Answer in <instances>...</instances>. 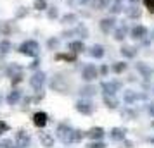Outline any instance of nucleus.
<instances>
[{
	"label": "nucleus",
	"instance_id": "obj_39",
	"mask_svg": "<svg viewBox=\"0 0 154 148\" xmlns=\"http://www.w3.org/2000/svg\"><path fill=\"white\" fill-rule=\"evenodd\" d=\"M85 148H106V143L102 140H99V141H90L88 145Z\"/></svg>",
	"mask_w": 154,
	"mask_h": 148
},
{
	"label": "nucleus",
	"instance_id": "obj_34",
	"mask_svg": "<svg viewBox=\"0 0 154 148\" xmlns=\"http://www.w3.org/2000/svg\"><path fill=\"white\" fill-rule=\"evenodd\" d=\"M121 117L132 120V119H135V117H137V112H135V110H132L130 107H126V109H123V110H121Z\"/></svg>",
	"mask_w": 154,
	"mask_h": 148
},
{
	"label": "nucleus",
	"instance_id": "obj_49",
	"mask_svg": "<svg viewBox=\"0 0 154 148\" xmlns=\"http://www.w3.org/2000/svg\"><path fill=\"white\" fill-rule=\"evenodd\" d=\"M123 145H125L126 148H130V147H133V143H132V141H128V140H125V141H123Z\"/></svg>",
	"mask_w": 154,
	"mask_h": 148
},
{
	"label": "nucleus",
	"instance_id": "obj_45",
	"mask_svg": "<svg viewBox=\"0 0 154 148\" xmlns=\"http://www.w3.org/2000/svg\"><path fill=\"white\" fill-rule=\"evenodd\" d=\"M88 2H92V0H69L71 5H75V4H78V5H85V4H88Z\"/></svg>",
	"mask_w": 154,
	"mask_h": 148
},
{
	"label": "nucleus",
	"instance_id": "obj_31",
	"mask_svg": "<svg viewBox=\"0 0 154 148\" xmlns=\"http://www.w3.org/2000/svg\"><path fill=\"white\" fill-rule=\"evenodd\" d=\"M78 54L68 52V54H56V60H64V62H76Z\"/></svg>",
	"mask_w": 154,
	"mask_h": 148
},
{
	"label": "nucleus",
	"instance_id": "obj_44",
	"mask_svg": "<svg viewBox=\"0 0 154 148\" xmlns=\"http://www.w3.org/2000/svg\"><path fill=\"white\" fill-rule=\"evenodd\" d=\"M28 67H29V69H33V71H38V67H40V59H38V57L33 59V62L29 64Z\"/></svg>",
	"mask_w": 154,
	"mask_h": 148
},
{
	"label": "nucleus",
	"instance_id": "obj_21",
	"mask_svg": "<svg viewBox=\"0 0 154 148\" xmlns=\"http://www.w3.org/2000/svg\"><path fill=\"white\" fill-rule=\"evenodd\" d=\"M68 50L73 52V54H83L87 50V47H85L83 40H73V42L68 43Z\"/></svg>",
	"mask_w": 154,
	"mask_h": 148
},
{
	"label": "nucleus",
	"instance_id": "obj_25",
	"mask_svg": "<svg viewBox=\"0 0 154 148\" xmlns=\"http://www.w3.org/2000/svg\"><path fill=\"white\" fill-rule=\"evenodd\" d=\"M14 29L16 28H14V22H12V21L0 22V35H2V36H11Z\"/></svg>",
	"mask_w": 154,
	"mask_h": 148
},
{
	"label": "nucleus",
	"instance_id": "obj_14",
	"mask_svg": "<svg viewBox=\"0 0 154 148\" xmlns=\"http://www.w3.org/2000/svg\"><path fill=\"white\" fill-rule=\"evenodd\" d=\"M128 33H130V28H128L126 22H123V24L116 26V29L112 31V38H114L116 42H123L126 36H128Z\"/></svg>",
	"mask_w": 154,
	"mask_h": 148
},
{
	"label": "nucleus",
	"instance_id": "obj_42",
	"mask_svg": "<svg viewBox=\"0 0 154 148\" xmlns=\"http://www.w3.org/2000/svg\"><path fill=\"white\" fill-rule=\"evenodd\" d=\"M144 2V5H146V9L151 12V14H154V0H142Z\"/></svg>",
	"mask_w": 154,
	"mask_h": 148
},
{
	"label": "nucleus",
	"instance_id": "obj_5",
	"mask_svg": "<svg viewBox=\"0 0 154 148\" xmlns=\"http://www.w3.org/2000/svg\"><path fill=\"white\" fill-rule=\"evenodd\" d=\"M45 81H47V74L43 71H35L29 78V86L35 90V91H42L43 86H45Z\"/></svg>",
	"mask_w": 154,
	"mask_h": 148
},
{
	"label": "nucleus",
	"instance_id": "obj_37",
	"mask_svg": "<svg viewBox=\"0 0 154 148\" xmlns=\"http://www.w3.org/2000/svg\"><path fill=\"white\" fill-rule=\"evenodd\" d=\"M47 17H49L50 21H54V19H57V17H61V16H59V9L54 7V5L49 7L47 9Z\"/></svg>",
	"mask_w": 154,
	"mask_h": 148
},
{
	"label": "nucleus",
	"instance_id": "obj_32",
	"mask_svg": "<svg viewBox=\"0 0 154 148\" xmlns=\"http://www.w3.org/2000/svg\"><path fill=\"white\" fill-rule=\"evenodd\" d=\"M126 69H128V64H126L125 60H118V62H114L111 65V71L114 74H123Z\"/></svg>",
	"mask_w": 154,
	"mask_h": 148
},
{
	"label": "nucleus",
	"instance_id": "obj_6",
	"mask_svg": "<svg viewBox=\"0 0 154 148\" xmlns=\"http://www.w3.org/2000/svg\"><path fill=\"white\" fill-rule=\"evenodd\" d=\"M100 74H99V69L95 67V64H85L82 67V79L85 83H92L95 81Z\"/></svg>",
	"mask_w": 154,
	"mask_h": 148
},
{
	"label": "nucleus",
	"instance_id": "obj_9",
	"mask_svg": "<svg viewBox=\"0 0 154 148\" xmlns=\"http://www.w3.org/2000/svg\"><path fill=\"white\" fill-rule=\"evenodd\" d=\"M14 141L19 148H28L29 143H31V136L28 134L26 129H17L14 134Z\"/></svg>",
	"mask_w": 154,
	"mask_h": 148
},
{
	"label": "nucleus",
	"instance_id": "obj_2",
	"mask_svg": "<svg viewBox=\"0 0 154 148\" xmlns=\"http://www.w3.org/2000/svg\"><path fill=\"white\" fill-rule=\"evenodd\" d=\"M49 86H50L52 91L61 93V95H68V93H71V83L68 81L66 74H63V72H56V74L50 78Z\"/></svg>",
	"mask_w": 154,
	"mask_h": 148
},
{
	"label": "nucleus",
	"instance_id": "obj_35",
	"mask_svg": "<svg viewBox=\"0 0 154 148\" xmlns=\"http://www.w3.org/2000/svg\"><path fill=\"white\" fill-rule=\"evenodd\" d=\"M33 9L35 10H47L49 4H47V0H35L33 2Z\"/></svg>",
	"mask_w": 154,
	"mask_h": 148
},
{
	"label": "nucleus",
	"instance_id": "obj_48",
	"mask_svg": "<svg viewBox=\"0 0 154 148\" xmlns=\"http://www.w3.org/2000/svg\"><path fill=\"white\" fill-rule=\"evenodd\" d=\"M147 112L151 117H154V103H147Z\"/></svg>",
	"mask_w": 154,
	"mask_h": 148
},
{
	"label": "nucleus",
	"instance_id": "obj_17",
	"mask_svg": "<svg viewBox=\"0 0 154 148\" xmlns=\"http://www.w3.org/2000/svg\"><path fill=\"white\" fill-rule=\"evenodd\" d=\"M119 54L125 57V59H135L137 54H139V48H137V47H133V45H121Z\"/></svg>",
	"mask_w": 154,
	"mask_h": 148
},
{
	"label": "nucleus",
	"instance_id": "obj_47",
	"mask_svg": "<svg viewBox=\"0 0 154 148\" xmlns=\"http://www.w3.org/2000/svg\"><path fill=\"white\" fill-rule=\"evenodd\" d=\"M0 129H2L4 133H5V131H9V129H11V126H9L5 120H0Z\"/></svg>",
	"mask_w": 154,
	"mask_h": 148
},
{
	"label": "nucleus",
	"instance_id": "obj_57",
	"mask_svg": "<svg viewBox=\"0 0 154 148\" xmlns=\"http://www.w3.org/2000/svg\"><path fill=\"white\" fill-rule=\"evenodd\" d=\"M152 35H154V31H152Z\"/></svg>",
	"mask_w": 154,
	"mask_h": 148
},
{
	"label": "nucleus",
	"instance_id": "obj_20",
	"mask_svg": "<svg viewBox=\"0 0 154 148\" xmlns=\"http://www.w3.org/2000/svg\"><path fill=\"white\" fill-rule=\"evenodd\" d=\"M109 138L112 141H125L126 140V129L123 127H112L109 131Z\"/></svg>",
	"mask_w": 154,
	"mask_h": 148
},
{
	"label": "nucleus",
	"instance_id": "obj_38",
	"mask_svg": "<svg viewBox=\"0 0 154 148\" xmlns=\"http://www.w3.org/2000/svg\"><path fill=\"white\" fill-rule=\"evenodd\" d=\"M0 148H19L12 140H0Z\"/></svg>",
	"mask_w": 154,
	"mask_h": 148
},
{
	"label": "nucleus",
	"instance_id": "obj_7",
	"mask_svg": "<svg viewBox=\"0 0 154 148\" xmlns=\"http://www.w3.org/2000/svg\"><path fill=\"white\" fill-rule=\"evenodd\" d=\"M123 88V83L118 79H109V81H102L100 83V90L104 95H116Z\"/></svg>",
	"mask_w": 154,
	"mask_h": 148
},
{
	"label": "nucleus",
	"instance_id": "obj_15",
	"mask_svg": "<svg viewBox=\"0 0 154 148\" xmlns=\"http://www.w3.org/2000/svg\"><path fill=\"white\" fill-rule=\"evenodd\" d=\"M47 122H49V115H47V112L38 110V112L33 114V124H35L38 129H43V127L47 126Z\"/></svg>",
	"mask_w": 154,
	"mask_h": 148
},
{
	"label": "nucleus",
	"instance_id": "obj_4",
	"mask_svg": "<svg viewBox=\"0 0 154 148\" xmlns=\"http://www.w3.org/2000/svg\"><path fill=\"white\" fill-rule=\"evenodd\" d=\"M75 109H76V112H80L82 115H92L94 110H95V103L92 102L90 98H80L76 100V103H75Z\"/></svg>",
	"mask_w": 154,
	"mask_h": 148
},
{
	"label": "nucleus",
	"instance_id": "obj_12",
	"mask_svg": "<svg viewBox=\"0 0 154 148\" xmlns=\"http://www.w3.org/2000/svg\"><path fill=\"white\" fill-rule=\"evenodd\" d=\"M135 69H137V72H139L140 76L144 78V81H151L154 76V71L151 69V65L146 62H137L135 64Z\"/></svg>",
	"mask_w": 154,
	"mask_h": 148
},
{
	"label": "nucleus",
	"instance_id": "obj_24",
	"mask_svg": "<svg viewBox=\"0 0 154 148\" xmlns=\"http://www.w3.org/2000/svg\"><path fill=\"white\" fill-rule=\"evenodd\" d=\"M75 36H80V40H85V38H88L90 33H88V28L85 26L83 22H78L76 26H75Z\"/></svg>",
	"mask_w": 154,
	"mask_h": 148
},
{
	"label": "nucleus",
	"instance_id": "obj_18",
	"mask_svg": "<svg viewBox=\"0 0 154 148\" xmlns=\"http://www.w3.org/2000/svg\"><path fill=\"white\" fill-rule=\"evenodd\" d=\"M104 136H106V131L102 129V127H99V126L90 127V129L87 131V138H90L92 141H99V140H102Z\"/></svg>",
	"mask_w": 154,
	"mask_h": 148
},
{
	"label": "nucleus",
	"instance_id": "obj_16",
	"mask_svg": "<svg viewBox=\"0 0 154 148\" xmlns=\"http://www.w3.org/2000/svg\"><path fill=\"white\" fill-rule=\"evenodd\" d=\"M123 12H125V16L128 17V19H140V17H142V9L139 7V4H137V5L132 4V5L126 7Z\"/></svg>",
	"mask_w": 154,
	"mask_h": 148
},
{
	"label": "nucleus",
	"instance_id": "obj_46",
	"mask_svg": "<svg viewBox=\"0 0 154 148\" xmlns=\"http://www.w3.org/2000/svg\"><path fill=\"white\" fill-rule=\"evenodd\" d=\"M31 102H33V98H31V97H24V98H23V105H24V109H28Z\"/></svg>",
	"mask_w": 154,
	"mask_h": 148
},
{
	"label": "nucleus",
	"instance_id": "obj_10",
	"mask_svg": "<svg viewBox=\"0 0 154 148\" xmlns=\"http://www.w3.org/2000/svg\"><path fill=\"white\" fill-rule=\"evenodd\" d=\"M147 35H149V29L144 24H135V26L130 28V38L135 40V42H142Z\"/></svg>",
	"mask_w": 154,
	"mask_h": 148
},
{
	"label": "nucleus",
	"instance_id": "obj_23",
	"mask_svg": "<svg viewBox=\"0 0 154 148\" xmlns=\"http://www.w3.org/2000/svg\"><path fill=\"white\" fill-rule=\"evenodd\" d=\"M88 55L94 57V59H102L106 55V50L100 43H95V45H92L90 48H88Z\"/></svg>",
	"mask_w": 154,
	"mask_h": 148
},
{
	"label": "nucleus",
	"instance_id": "obj_51",
	"mask_svg": "<svg viewBox=\"0 0 154 148\" xmlns=\"http://www.w3.org/2000/svg\"><path fill=\"white\" fill-rule=\"evenodd\" d=\"M2 102H4V97H2V93H0V105H2Z\"/></svg>",
	"mask_w": 154,
	"mask_h": 148
},
{
	"label": "nucleus",
	"instance_id": "obj_56",
	"mask_svg": "<svg viewBox=\"0 0 154 148\" xmlns=\"http://www.w3.org/2000/svg\"><path fill=\"white\" fill-rule=\"evenodd\" d=\"M118 2H121V0H118Z\"/></svg>",
	"mask_w": 154,
	"mask_h": 148
},
{
	"label": "nucleus",
	"instance_id": "obj_30",
	"mask_svg": "<svg viewBox=\"0 0 154 148\" xmlns=\"http://www.w3.org/2000/svg\"><path fill=\"white\" fill-rule=\"evenodd\" d=\"M111 5V0H92V9L94 10H106Z\"/></svg>",
	"mask_w": 154,
	"mask_h": 148
},
{
	"label": "nucleus",
	"instance_id": "obj_29",
	"mask_svg": "<svg viewBox=\"0 0 154 148\" xmlns=\"http://www.w3.org/2000/svg\"><path fill=\"white\" fill-rule=\"evenodd\" d=\"M11 50H12V42H11L9 38L0 40V59H2V57H5Z\"/></svg>",
	"mask_w": 154,
	"mask_h": 148
},
{
	"label": "nucleus",
	"instance_id": "obj_41",
	"mask_svg": "<svg viewBox=\"0 0 154 148\" xmlns=\"http://www.w3.org/2000/svg\"><path fill=\"white\" fill-rule=\"evenodd\" d=\"M23 78H24V74H23V72H19V74L12 76V78H11V83H12V86H17L19 83H23Z\"/></svg>",
	"mask_w": 154,
	"mask_h": 148
},
{
	"label": "nucleus",
	"instance_id": "obj_13",
	"mask_svg": "<svg viewBox=\"0 0 154 148\" xmlns=\"http://www.w3.org/2000/svg\"><path fill=\"white\" fill-rule=\"evenodd\" d=\"M38 138H40V143H42V147L45 148H50L54 147V134L49 133V131H45V129H38Z\"/></svg>",
	"mask_w": 154,
	"mask_h": 148
},
{
	"label": "nucleus",
	"instance_id": "obj_50",
	"mask_svg": "<svg viewBox=\"0 0 154 148\" xmlns=\"http://www.w3.org/2000/svg\"><path fill=\"white\" fill-rule=\"evenodd\" d=\"M147 141H149V143H152V145H154V138H147Z\"/></svg>",
	"mask_w": 154,
	"mask_h": 148
},
{
	"label": "nucleus",
	"instance_id": "obj_19",
	"mask_svg": "<svg viewBox=\"0 0 154 148\" xmlns=\"http://www.w3.org/2000/svg\"><path fill=\"white\" fill-rule=\"evenodd\" d=\"M95 93H97V88L94 85H90V83H87L85 86H82V88L78 90V95H80L82 98H92Z\"/></svg>",
	"mask_w": 154,
	"mask_h": 148
},
{
	"label": "nucleus",
	"instance_id": "obj_33",
	"mask_svg": "<svg viewBox=\"0 0 154 148\" xmlns=\"http://www.w3.org/2000/svg\"><path fill=\"white\" fill-rule=\"evenodd\" d=\"M107 10H109V14H111V16H118V14H121V12L125 10V7H123V4H121V2L114 0L111 5H109V9H107Z\"/></svg>",
	"mask_w": 154,
	"mask_h": 148
},
{
	"label": "nucleus",
	"instance_id": "obj_8",
	"mask_svg": "<svg viewBox=\"0 0 154 148\" xmlns=\"http://www.w3.org/2000/svg\"><path fill=\"white\" fill-rule=\"evenodd\" d=\"M116 16H107V17H102L99 21V29L104 33V35H109L116 29Z\"/></svg>",
	"mask_w": 154,
	"mask_h": 148
},
{
	"label": "nucleus",
	"instance_id": "obj_11",
	"mask_svg": "<svg viewBox=\"0 0 154 148\" xmlns=\"http://www.w3.org/2000/svg\"><path fill=\"white\" fill-rule=\"evenodd\" d=\"M146 98H147L146 93H137V91H133V90H125L123 91V102H125L126 105H132L137 100H146Z\"/></svg>",
	"mask_w": 154,
	"mask_h": 148
},
{
	"label": "nucleus",
	"instance_id": "obj_36",
	"mask_svg": "<svg viewBox=\"0 0 154 148\" xmlns=\"http://www.w3.org/2000/svg\"><path fill=\"white\" fill-rule=\"evenodd\" d=\"M59 43H61V40L57 36H52V38L47 40V47H49V50H57L59 48Z\"/></svg>",
	"mask_w": 154,
	"mask_h": 148
},
{
	"label": "nucleus",
	"instance_id": "obj_27",
	"mask_svg": "<svg viewBox=\"0 0 154 148\" xmlns=\"http://www.w3.org/2000/svg\"><path fill=\"white\" fill-rule=\"evenodd\" d=\"M104 105L107 107V109H111V110H114V109H118L119 105V100L116 98V95H104Z\"/></svg>",
	"mask_w": 154,
	"mask_h": 148
},
{
	"label": "nucleus",
	"instance_id": "obj_54",
	"mask_svg": "<svg viewBox=\"0 0 154 148\" xmlns=\"http://www.w3.org/2000/svg\"><path fill=\"white\" fill-rule=\"evenodd\" d=\"M2 133H4V131H2V129H0V136H2Z\"/></svg>",
	"mask_w": 154,
	"mask_h": 148
},
{
	"label": "nucleus",
	"instance_id": "obj_26",
	"mask_svg": "<svg viewBox=\"0 0 154 148\" xmlns=\"http://www.w3.org/2000/svg\"><path fill=\"white\" fill-rule=\"evenodd\" d=\"M4 72H5V76H7V78H12V76H16V74L23 72V67L19 65V64L12 62V64H9L7 67L4 69Z\"/></svg>",
	"mask_w": 154,
	"mask_h": 148
},
{
	"label": "nucleus",
	"instance_id": "obj_28",
	"mask_svg": "<svg viewBox=\"0 0 154 148\" xmlns=\"http://www.w3.org/2000/svg\"><path fill=\"white\" fill-rule=\"evenodd\" d=\"M59 19H61L63 24H69V26L71 24H78V14L76 12H66V14L61 16Z\"/></svg>",
	"mask_w": 154,
	"mask_h": 148
},
{
	"label": "nucleus",
	"instance_id": "obj_52",
	"mask_svg": "<svg viewBox=\"0 0 154 148\" xmlns=\"http://www.w3.org/2000/svg\"><path fill=\"white\" fill-rule=\"evenodd\" d=\"M130 2H132V4H139L140 0H130Z\"/></svg>",
	"mask_w": 154,
	"mask_h": 148
},
{
	"label": "nucleus",
	"instance_id": "obj_55",
	"mask_svg": "<svg viewBox=\"0 0 154 148\" xmlns=\"http://www.w3.org/2000/svg\"><path fill=\"white\" fill-rule=\"evenodd\" d=\"M152 93H154V88H152Z\"/></svg>",
	"mask_w": 154,
	"mask_h": 148
},
{
	"label": "nucleus",
	"instance_id": "obj_43",
	"mask_svg": "<svg viewBox=\"0 0 154 148\" xmlns=\"http://www.w3.org/2000/svg\"><path fill=\"white\" fill-rule=\"evenodd\" d=\"M107 72H109V67H107L106 64H102V65L99 67V74H100L102 78H106V76H107Z\"/></svg>",
	"mask_w": 154,
	"mask_h": 148
},
{
	"label": "nucleus",
	"instance_id": "obj_40",
	"mask_svg": "<svg viewBox=\"0 0 154 148\" xmlns=\"http://www.w3.org/2000/svg\"><path fill=\"white\" fill-rule=\"evenodd\" d=\"M26 16H28V9L17 7V10H16V19H23V17H26Z\"/></svg>",
	"mask_w": 154,
	"mask_h": 148
},
{
	"label": "nucleus",
	"instance_id": "obj_1",
	"mask_svg": "<svg viewBox=\"0 0 154 148\" xmlns=\"http://www.w3.org/2000/svg\"><path fill=\"white\" fill-rule=\"evenodd\" d=\"M56 138L64 145H73L76 143V129L69 126L68 122H61L56 127Z\"/></svg>",
	"mask_w": 154,
	"mask_h": 148
},
{
	"label": "nucleus",
	"instance_id": "obj_22",
	"mask_svg": "<svg viewBox=\"0 0 154 148\" xmlns=\"http://www.w3.org/2000/svg\"><path fill=\"white\" fill-rule=\"evenodd\" d=\"M21 97H23V93H21V90H17V88H14L12 91L9 93L7 97H5V102H7V105H17L19 103V100H21Z\"/></svg>",
	"mask_w": 154,
	"mask_h": 148
},
{
	"label": "nucleus",
	"instance_id": "obj_53",
	"mask_svg": "<svg viewBox=\"0 0 154 148\" xmlns=\"http://www.w3.org/2000/svg\"><path fill=\"white\" fill-rule=\"evenodd\" d=\"M151 127H152V129H154V120H152V122H151Z\"/></svg>",
	"mask_w": 154,
	"mask_h": 148
},
{
	"label": "nucleus",
	"instance_id": "obj_3",
	"mask_svg": "<svg viewBox=\"0 0 154 148\" xmlns=\"http://www.w3.org/2000/svg\"><path fill=\"white\" fill-rule=\"evenodd\" d=\"M17 52H19L21 55L36 59V57L40 55V45H38L36 40H24V42L17 47Z\"/></svg>",
	"mask_w": 154,
	"mask_h": 148
}]
</instances>
